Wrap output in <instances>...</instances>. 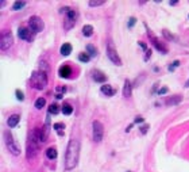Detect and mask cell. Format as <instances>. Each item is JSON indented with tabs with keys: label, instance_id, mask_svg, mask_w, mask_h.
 I'll return each mask as SVG.
<instances>
[{
	"label": "cell",
	"instance_id": "6da1fadb",
	"mask_svg": "<svg viewBox=\"0 0 189 172\" xmlns=\"http://www.w3.org/2000/svg\"><path fill=\"white\" fill-rule=\"evenodd\" d=\"M80 157V141L72 138L68 144L66 153H65V169L66 171H72L73 168H76L77 163H79Z\"/></svg>",
	"mask_w": 189,
	"mask_h": 172
},
{
	"label": "cell",
	"instance_id": "7a4b0ae2",
	"mask_svg": "<svg viewBox=\"0 0 189 172\" xmlns=\"http://www.w3.org/2000/svg\"><path fill=\"white\" fill-rule=\"evenodd\" d=\"M60 12H64L65 14V19H64V29L66 30V31H69L70 29H73L76 24V22H77V16H79V14H77V11L73 8H70V7H64V8L60 10Z\"/></svg>",
	"mask_w": 189,
	"mask_h": 172
},
{
	"label": "cell",
	"instance_id": "3957f363",
	"mask_svg": "<svg viewBox=\"0 0 189 172\" xmlns=\"http://www.w3.org/2000/svg\"><path fill=\"white\" fill-rule=\"evenodd\" d=\"M30 84L35 88V90H45L47 85V75L46 72L42 70H35L32 72L31 77H30Z\"/></svg>",
	"mask_w": 189,
	"mask_h": 172
},
{
	"label": "cell",
	"instance_id": "277c9868",
	"mask_svg": "<svg viewBox=\"0 0 189 172\" xmlns=\"http://www.w3.org/2000/svg\"><path fill=\"white\" fill-rule=\"evenodd\" d=\"M4 138H6L7 148H8V150L11 152L12 155H14V156H19V155H21V148H19V145L16 144L14 136L11 134V131H6V133H4Z\"/></svg>",
	"mask_w": 189,
	"mask_h": 172
},
{
	"label": "cell",
	"instance_id": "5b68a950",
	"mask_svg": "<svg viewBox=\"0 0 189 172\" xmlns=\"http://www.w3.org/2000/svg\"><path fill=\"white\" fill-rule=\"evenodd\" d=\"M39 146H41V144L35 140L32 133H30L29 142H27V159H34L37 156L38 150H39Z\"/></svg>",
	"mask_w": 189,
	"mask_h": 172
},
{
	"label": "cell",
	"instance_id": "8992f818",
	"mask_svg": "<svg viewBox=\"0 0 189 172\" xmlns=\"http://www.w3.org/2000/svg\"><path fill=\"white\" fill-rule=\"evenodd\" d=\"M14 44V37H12L11 31L10 30H4L1 31V35H0V49L3 50H8L10 47Z\"/></svg>",
	"mask_w": 189,
	"mask_h": 172
},
{
	"label": "cell",
	"instance_id": "52a82bcc",
	"mask_svg": "<svg viewBox=\"0 0 189 172\" xmlns=\"http://www.w3.org/2000/svg\"><path fill=\"white\" fill-rule=\"evenodd\" d=\"M29 29L31 30L32 33H39L45 29V23L39 16L34 15V16H31L29 19Z\"/></svg>",
	"mask_w": 189,
	"mask_h": 172
},
{
	"label": "cell",
	"instance_id": "ba28073f",
	"mask_svg": "<svg viewBox=\"0 0 189 172\" xmlns=\"http://www.w3.org/2000/svg\"><path fill=\"white\" fill-rule=\"evenodd\" d=\"M107 56H108V59H110L115 65H118V67L122 65V60H120L119 54H118V52H116V47L113 46L112 42H110L108 46H107Z\"/></svg>",
	"mask_w": 189,
	"mask_h": 172
},
{
	"label": "cell",
	"instance_id": "9c48e42d",
	"mask_svg": "<svg viewBox=\"0 0 189 172\" xmlns=\"http://www.w3.org/2000/svg\"><path fill=\"white\" fill-rule=\"evenodd\" d=\"M93 128V140L96 142H100L104 137V128H103V123L99 122V121H93L92 123Z\"/></svg>",
	"mask_w": 189,
	"mask_h": 172
},
{
	"label": "cell",
	"instance_id": "30bf717a",
	"mask_svg": "<svg viewBox=\"0 0 189 172\" xmlns=\"http://www.w3.org/2000/svg\"><path fill=\"white\" fill-rule=\"evenodd\" d=\"M149 37L151 38V44L154 45V47H155V49H157V50H160V52H161V53H163V54H166V53H168V47H166L165 45L162 44V42H160V41H158L157 38H155L154 35H153V33H151L150 30H149Z\"/></svg>",
	"mask_w": 189,
	"mask_h": 172
},
{
	"label": "cell",
	"instance_id": "8fae6325",
	"mask_svg": "<svg viewBox=\"0 0 189 172\" xmlns=\"http://www.w3.org/2000/svg\"><path fill=\"white\" fill-rule=\"evenodd\" d=\"M18 37L21 38V39H24L27 42H31L34 35L30 33V29H26V27H21V29L18 30Z\"/></svg>",
	"mask_w": 189,
	"mask_h": 172
},
{
	"label": "cell",
	"instance_id": "7c38bea8",
	"mask_svg": "<svg viewBox=\"0 0 189 172\" xmlns=\"http://www.w3.org/2000/svg\"><path fill=\"white\" fill-rule=\"evenodd\" d=\"M58 75H60V77H64V79H69L70 75H72V68H70V65L65 64V65H62V67H60V69H58Z\"/></svg>",
	"mask_w": 189,
	"mask_h": 172
},
{
	"label": "cell",
	"instance_id": "4fadbf2b",
	"mask_svg": "<svg viewBox=\"0 0 189 172\" xmlns=\"http://www.w3.org/2000/svg\"><path fill=\"white\" fill-rule=\"evenodd\" d=\"M100 91H101V92L104 93L105 96H113V95L116 93V90H115V88H112L110 84H104V85H101Z\"/></svg>",
	"mask_w": 189,
	"mask_h": 172
},
{
	"label": "cell",
	"instance_id": "5bb4252c",
	"mask_svg": "<svg viewBox=\"0 0 189 172\" xmlns=\"http://www.w3.org/2000/svg\"><path fill=\"white\" fill-rule=\"evenodd\" d=\"M132 93V85H131L130 80H126L124 85H123V96L124 98H130Z\"/></svg>",
	"mask_w": 189,
	"mask_h": 172
},
{
	"label": "cell",
	"instance_id": "9a60e30c",
	"mask_svg": "<svg viewBox=\"0 0 189 172\" xmlns=\"http://www.w3.org/2000/svg\"><path fill=\"white\" fill-rule=\"evenodd\" d=\"M92 77H93V80H95L96 83H104L105 80H107V76H105L103 72H100V70H95Z\"/></svg>",
	"mask_w": 189,
	"mask_h": 172
},
{
	"label": "cell",
	"instance_id": "2e32d148",
	"mask_svg": "<svg viewBox=\"0 0 189 172\" xmlns=\"http://www.w3.org/2000/svg\"><path fill=\"white\" fill-rule=\"evenodd\" d=\"M19 119H21V117H19L18 114H14V115H11V117L7 119V125H8L10 128H15V126L19 123Z\"/></svg>",
	"mask_w": 189,
	"mask_h": 172
},
{
	"label": "cell",
	"instance_id": "e0dca14e",
	"mask_svg": "<svg viewBox=\"0 0 189 172\" xmlns=\"http://www.w3.org/2000/svg\"><path fill=\"white\" fill-rule=\"evenodd\" d=\"M57 156H58V153H57V149H55L54 146H50V148L46 149V157L47 159L54 160V159H57Z\"/></svg>",
	"mask_w": 189,
	"mask_h": 172
},
{
	"label": "cell",
	"instance_id": "ac0fdd59",
	"mask_svg": "<svg viewBox=\"0 0 189 172\" xmlns=\"http://www.w3.org/2000/svg\"><path fill=\"white\" fill-rule=\"evenodd\" d=\"M60 52H61V54L65 56V57L69 56L70 53H72V45H70V44H64L61 46V49H60Z\"/></svg>",
	"mask_w": 189,
	"mask_h": 172
},
{
	"label": "cell",
	"instance_id": "d6986e66",
	"mask_svg": "<svg viewBox=\"0 0 189 172\" xmlns=\"http://www.w3.org/2000/svg\"><path fill=\"white\" fill-rule=\"evenodd\" d=\"M182 100V98L180 96V95H174L173 98H169L168 100H166V105L168 106H173V105H178V103Z\"/></svg>",
	"mask_w": 189,
	"mask_h": 172
},
{
	"label": "cell",
	"instance_id": "ffe728a7",
	"mask_svg": "<svg viewBox=\"0 0 189 172\" xmlns=\"http://www.w3.org/2000/svg\"><path fill=\"white\" fill-rule=\"evenodd\" d=\"M64 128H65V125L62 122H57L53 125V129L58 133V136H64Z\"/></svg>",
	"mask_w": 189,
	"mask_h": 172
},
{
	"label": "cell",
	"instance_id": "44dd1931",
	"mask_svg": "<svg viewBox=\"0 0 189 172\" xmlns=\"http://www.w3.org/2000/svg\"><path fill=\"white\" fill-rule=\"evenodd\" d=\"M82 34H84V37H92L93 27L90 26V24H85V26L82 27Z\"/></svg>",
	"mask_w": 189,
	"mask_h": 172
},
{
	"label": "cell",
	"instance_id": "7402d4cb",
	"mask_svg": "<svg viewBox=\"0 0 189 172\" xmlns=\"http://www.w3.org/2000/svg\"><path fill=\"white\" fill-rule=\"evenodd\" d=\"M87 53L89 54V57H96L97 56V49L93 45H87Z\"/></svg>",
	"mask_w": 189,
	"mask_h": 172
},
{
	"label": "cell",
	"instance_id": "603a6c76",
	"mask_svg": "<svg viewBox=\"0 0 189 172\" xmlns=\"http://www.w3.org/2000/svg\"><path fill=\"white\" fill-rule=\"evenodd\" d=\"M45 105H46V99L45 98H38L37 100H35V108H38V110H41V108L45 107Z\"/></svg>",
	"mask_w": 189,
	"mask_h": 172
},
{
	"label": "cell",
	"instance_id": "cb8c5ba5",
	"mask_svg": "<svg viewBox=\"0 0 189 172\" xmlns=\"http://www.w3.org/2000/svg\"><path fill=\"white\" fill-rule=\"evenodd\" d=\"M61 110H62V114H65V115H70V114L73 113V107L70 105H68V103H65V105L62 106Z\"/></svg>",
	"mask_w": 189,
	"mask_h": 172
},
{
	"label": "cell",
	"instance_id": "d4e9b609",
	"mask_svg": "<svg viewBox=\"0 0 189 172\" xmlns=\"http://www.w3.org/2000/svg\"><path fill=\"white\" fill-rule=\"evenodd\" d=\"M26 4H27L26 1H15V3L12 4V10H14V11H19V10H22Z\"/></svg>",
	"mask_w": 189,
	"mask_h": 172
},
{
	"label": "cell",
	"instance_id": "484cf974",
	"mask_svg": "<svg viewBox=\"0 0 189 172\" xmlns=\"http://www.w3.org/2000/svg\"><path fill=\"white\" fill-rule=\"evenodd\" d=\"M89 60H90V57H89V54H88V53H80V54H79V61L88 62Z\"/></svg>",
	"mask_w": 189,
	"mask_h": 172
},
{
	"label": "cell",
	"instance_id": "4316f807",
	"mask_svg": "<svg viewBox=\"0 0 189 172\" xmlns=\"http://www.w3.org/2000/svg\"><path fill=\"white\" fill-rule=\"evenodd\" d=\"M162 34H163V37H165L166 39H169V41H177V38H176L173 34H170V33H169L168 30H163Z\"/></svg>",
	"mask_w": 189,
	"mask_h": 172
},
{
	"label": "cell",
	"instance_id": "83f0119b",
	"mask_svg": "<svg viewBox=\"0 0 189 172\" xmlns=\"http://www.w3.org/2000/svg\"><path fill=\"white\" fill-rule=\"evenodd\" d=\"M60 106H57V105H50V107H49V114H58L60 113Z\"/></svg>",
	"mask_w": 189,
	"mask_h": 172
},
{
	"label": "cell",
	"instance_id": "f1b7e54d",
	"mask_svg": "<svg viewBox=\"0 0 189 172\" xmlns=\"http://www.w3.org/2000/svg\"><path fill=\"white\" fill-rule=\"evenodd\" d=\"M15 95H16V99L21 100V102L24 99V93H23V91H21V90H16V91H15Z\"/></svg>",
	"mask_w": 189,
	"mask_h": 172
},
{
	"label": "cell",
	"instance_id": "f546056e",
	"mask_svg": "<svg viewBox=\"0 0 189 172\" xmlns=\"http://www.w3.org/2000/svg\"><path fill=\"white\" fill-rule=\"evenodd\" d=\"M178 65H180V61H178V60L173 61V62H172V65H169V70H170V72H173V70H174L176 68L178 67Z\"/></svg>",
	"mask_w": 189,
	"mask_h": 172
},
{
	"label": "cell",
	"instance_id": "4dcf8cb0",
	"mask_svg": "<svg viewBox=\"0 0 189 172\" xmlns=\"http://www.w3.org/2000/svg\"><path fill=\"white\" fill-rule=\"evenodd\" d=\"M89 7H99V6H103L104 1H89Z\"/></svg>",
	"mask_w": 189,
	"mask_h": 172
},
{
	"label": "cell",
	"instance_id": "1f68e13d",
	"mask_svg": "<svg viewBox=\"0 0 189 172\" xmlns=\"http://www.w3.org/2000/svg\"><path fill=\"white\" fill-rule=\"evenodd\" d=\"M135 23H137V19H135L134 16H131L130 19H128V27H130V29H131V27L134 26Z\"/></svg>",
	"mask_w": 189,
	"mask_h": 172
},
{
	"label": "cell",
	"instance_id": "d6a6232c",
	"mask_svg": "<svg viewBox=\"0 0 189 172\" xmlns=\"http://www.w3.org/2000/svg\"><path fill=\"white\" fill-rule=\"evenodd\" d=\"M168 87H162L161 88V90H158V95H160V96H162V95H165V93H168Z\"/></svg>",
	"mask_w": 189,
	"mask_h": 172
},
{
	"label": "cell",
	"instance_id": "836d02e7",
	"mask_svg": "<svg viewBox=\"0 0 189 172\" xmlns=\"http://www.w3.org/2000/svg\"><path fill=\"white\" fill-rule=\"evenodd\" d=\"M139 129H140V133H142V134H146L149 130V125H142Z\"/></svg>",
	"mask_w": 189,
	"mask_h": 172
},
{
	"label": "cell",
	"instance_id": "e575fe53",
	"mask_svg": "<svg viewBox=\"0 0 189 172\" xmlns=\"http://www.w3.org/2000/svg\"><path fill=\"white\" fill-rule=\"evenodd\" d=\"M41 70H42V72H47V64L45 61L41 62Z\"/></svg>",
	"mask_w": 189,
	"mask_h": 172
},
{
	"label": "cell",
	"instance_id": "d590c367",
	"mask_svg": "<svg viewBox=\"0 0 189 172\" xmlns=\"http://www.w3.org/2000/svg\"><path fill=\"white\" fill-rule=\"evenodd\" d=\"M143 121H145V118H142V117H135L134 122H135V123H142Z\"/></svg>",
	"mask_w": 189,
	"mask_h": 172
},
{
	"label": "cell",
	"instance_id": "8d00e7d4",
	"mask_svg": "<svg viewBox=\"0 0 189 172\" xmlns=\"http://www.w3.org/2000/svg\"><path fill=\"white\" fill-rule=\"evenodd\" d=\"M138 44L140 45V47H142V49H145V50H149V49H147V46H146V44H145V42L139 41V42H138Z\"/></svg>",
	"mask_w": 189,
	"mask_h": 172
},
{
	"label": "cell",
	"instance_id": "74e56055",
	"mask_svg": "<svg viewBox=\"0 0 189 172\" xmlns=\"http://www.w3.org/2000/svg\"><path fill=\"white\" fill-rule=\"evenodd\" d=\"M57 91H58V92H62V93H64L65 91H66V88H65V87H57Z\"/></svg>",
	"mask_w": 189,
	"mask_h": 172
},
{
	"label": "cell",
	"instance_id": "f35d334b",
	"mask_svg": "<svg viewBox=\"0 0 189 172\" xmlns=\"http://www.w3.org/2000/svg\"><path fill=\"white\" fill-rule=\"evenodd\" d=\"M150 56H151V50H150V49L146 50V57H145V60H147L149 57H150Z\"/></svg>",
	"mask_w": 189,
	"mask_h": 172
},
{
	"label": "cell",
	"instance_id": "ab89813d",
	"mask_svg": "<svg viewBox=\"0 0 189 172\" xmlns=\"http://www.w3.org/2000/svg\"><path fill=\"white\" fill-rule=\"evenodd\" d=\"M55 98H57V99H62V93H57V95H55Z\"/></svg>",
	"mask_w": 189,
	"mask_h": 172
},
{
	"label": "cell",
	"instance_id": "60d3db41",
	"mask_svg": "<svg viewBox=\"0 0 189 172\" xmlns=\"http://www.w3.org/2000/svg\"><path fill=\"white\" fill-rule=\"evenodd\" d=\"M177 4V0H173V1H170V6H176Z\"/></svg>",
	"mask_w": 189,
	"mask_h": 172
},
{
	"label": "cell",
	"instance_id": "b9f144b4",
	"mask_svg": "<svg viewBox=\"0 0 189 172\" xmlns=\"http://www.w3.org/2000/svg\"><path fill=\"white\" fill-rule=\"evenodd\" d=\"M131 128H132V125H130V126H128V128L126 129V131H130V130H131Z\"/></svg>",
	"mask_w": 189,
	"mask_h": 172
},
{
	"label": "cell",
	"instance_id": "7bdbcfd3",
	"mask_svg": "<svg viewBox=\"0 0 189 172\" xmlns=\"http://www.w3.org/2000/svg\"><path fill=\"white\" fill-rule=\"evenodd\" d=\"M186 87H189V80H188V83H186Z\"/></svg>",
	"mask_w": 189,
	"mask_h": 172
},
{
	"label": "cell",
	"instance_id": "ee69618b",
	"mask_svg": "<svg viewBox=\"0 0 189 172\" xmlns=\"http://www.w3.org/2000/svg\"><path fill=\"white\" fill-rule=\"evenodd\" d=\"M188 16H189V15H188Z\"/></svg>",
	"mask_w": 189,
	"mask_h": 172
}]
</instances>
